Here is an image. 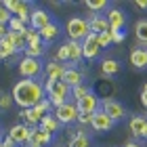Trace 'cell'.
Returning a JSON list of instances; mask_svg holds the SVG:
<instances>
[{
    "instance_id": "obj_2",
    "label": "cell",
    "mask_w": 147,
    "mask_h": 147,
    "mask_svg": "<svg viewBox=\"0 0 147 147\" xmlns=\"http://www.w3.org/2000/svg\"><path fill=\"white\" fill-rule=\"evenodd\" d=\"M44 92H46V99L51 101L53 107H61L71 97V88L65 82H61V80H49V78L44 82Z\"/></svg>"
},
{
    "instance_id": "obj_37",
    "label": "cell",
    "mask_w": 147,
    "mask_h": 147,
    "mask_svg": "<svg viewBox=\"0 0 147 147\" xmlns=\"http://www.w3.org/2000/svg\"><path fill=\"white\" fill-rule=\"evenodd\" d=\"M11 19H13V15H11V13L6 11V9H4L2 4H0V25H6V28H9Z\"/></svg>"
},
{
    "instance_id": "obj_14",
    "label": "cell",
    "mask_w": 147,
    "mask_h": 147,
    "mask_svg": "<svg viewBox=\"0 0 147 147\" xmlns=\"http://www.w3.org/2000/svg\"><path fill=\"white\" fill-rule=\"evenodd\" d=\"M61 82H65L69 88H76V86L84 84V71H80L76 67H67L63 74V78H61Z\"/></svg>"
},
{
    "instance_id": "obj_49",
    "label": "cell",
    "mask_w": 147,
    "mask_h": 147,
    "mask_svg": "<svg viewBox=\"0 0 147 147\" xmlns=\"http://www.w3.org/2000/svg\"><path fill=\"white\" fill-rule=\"evenodd\" d=\"M63 147H67V145H63Z\"/></svg>"
},
{
    "instance_id": "obj_41",
    "label": "cell",
    "mask_w": 147,
    "mask_h": 147,
    "mask_svg": "<svg viewBox=\"0 0 147 147\" xmlns=\"http://www.w3.org/2000/svg\"><path fill=\"white\" fill-rule=\"evenodd\" d=\"M135 6H137V9H147V0H137V2H135Z\"/></svg>"
},
{
    "instance_id": "obj_11",
    "label": "cell",
    "mask_w": 147,
    "mask_h": 147,
    "mask_svg": "<svg viewBox=\"0 0 147 147\" xmlns=\"http://www.w3.org/2000/svg\"><path fill=\"white\" fill-rule=\"evenodd\" d=\"M30 135H32V128H30V126H25V124H15V126L9 130V137L15 141L17 147H19V145H28Z\"/></svg>"
},
{
    "instance_id": "obj_44",
    "label": "cell",
    "mask_w": 147,
    "mask_h": 147,
    "mask_svg": "<svg viewBox=\"0 0 147 147\" xmlns=\"http://www.w3.org/2000/svg\"><path fill=\"white\" fill-rule=\"evenodd\" d=\"M141 103H143L145 107H147V95H143V92H141Z\"/></svg>"
},
{
    "instance_id": "obj_29",
    "label": "cell",
    "mask_w": 147,
    "mask_h": 147,
    "mask_svg": "<svg viewBox=\"0 0 147 147\" xmlns=\"http://www.w3.org/2000/svg\"><path fill=\"white\" fill-rule=\"evenodd\" d=\"M13 55H17V51L13 49L6 40H0V59H2V61H6V59H11Z\"/></svg>"
},
{
    "instance_id": "obj_50",
    "label": "cell",
    "mask_w": 147,
    "mask_h": 147,
    "mask_svg": "<svg viewBox=\"0 0 147 147\" xmlns=\"http://www.w3.org/2000/svg\"><path fill=\"white\" fill-rule=\"evenodd\" d=\"M0 147H2V145H0Z\"/></svg>"
},
{
    "instance_id": "obj_26",
    "label": "cell",
    "mask_w": 147,
    "mask_h": 147,
    "mask_svg": "<svg viewBox=\"0 0 147 147\" xmlns=\"http://www.w3.org/2000/svg\"><path fill=\"white\" fill-rule=\"evenodd\" d=\"M101 71L105 74V76H116V74L120 71V63L116 61V59H103Z\"/></svg>"
},
{
    "instance_id": "obj_31",
    "label": "cell",
    "mask_w": 147,
    "mask_h": 147,
    "mask_svg": "<svg viewBox=\"0 0 147 147\" xmlns=\"http://www.w3.org/2000/svg\"><path fill=\"white\" fill-rule=\"evenodd\" d=\"M9 32H15V34H25V32H28V28L23 25L21 19L13 17V19H11V23H9Z\"/></svg>"
},
{
    "instance_id": "obj_46",
    "label": "cell",
    "mask_w": 147,
    "mask_h": 147,
    "mask_svg": "<svg viewBox=\"0 0 147 147\" xmlns=\"http://www.w3.org/2000/svg\"><path fill=\"white\" fill-rule=\"evenodd\" d=\"M141 92H143V95H147V82L143 84V90H141Z\"/></svg>"
},
{
    "instance_id": "obj_7",
    "label": "cell",
    "mask_w": 147,
    "mask_h": 147,
    "mask_svg": "<svg viewBox=\"0 0 147 147\" xmlns=\"http://www.w3.org/2000/svg\"><path fill=\"white\" fill-rule=\"evenodd\" d=\"M99 53H101L99 38H97V34H92V32H90V34L82 40V59H88V61H92V59L99 57Z\"/></svg>"
},
{
    "instance_id": "obj_33",
    "label": "cell",
    "mask_w": 147,
    "mask_h": 147,
    "mask_svg": "<svg viewBox=\"0 0 147 147\" xmlns=\"http://www.w3.org/2000/svg\"><path fill=\"white\" fill-rule=\"evenodd\" d=\"M57 61H61V63H69V49H67V42L61 44L57 49Z\"/></svg>"
},
{
    "instance_id": "obj_38",
    "label": "cell",
    "mask_w": 147,
    "mask_h": 147,
    "mask_svg": "<svg viewBox=\"0 0 147 147\" xmlns=\"http://www.w3.org/2000/svg\"><path fill=\"white\" fill-rule=\"evenodd\" d=\"M90 120H92V113H80L78 116V122L82 126H90Z\"/></svg>"
},
{
    "instance_id": "obj_4",
    "label": "cell",
    "mask_w": 147,
    "mask_h": 147,
    "mask_svg": "<svg viewBox=\"0 0 147 147\" xmlns=\"http://www.w3.org/2000/svg\"><path fill=\"white\" fill-rule=\"evenodd\" d=\"M101 111H105L107 116L113 120V122H120L124 116H126V109H124V105L120 103V101H116V99H111V97H107V99H101V107H99Z\"/></svg>"
},
{
    "instance_id": "obj_8",
    "label": "cell",
    "mask_w": 147,
    "mask_h": 147,
    "mask_svg": "<svg viewBox=\"0 0 147 147\" xmlns=\"http://www.w3.org/2000/svg\"><path fill=\"white\" fill-rule=\"evenodd\" d=\"M113 120L107 116L105 111H101V109H97L95 113H92V120H90V128L95 130V132H107V130H111L113 128Z\"/></svg>"
},
{
    "instance_id": "obj_20",
    "label": "cell",
    "mask_w": 147,
    "mask_h": 147,
    "mask_svg": "<svg viewBox=\"0 0 147 147\" xmlns=\"http://www.w3.org/2000/svg\"><path fill=\"white\" fill-rule=\"evenodd\" d=\"M67 49H69V63L67 65H78L80 61H82V42H74V40H69Z\"/></svg>"
},
{
    "instance_id": "obj_6",
    "label": "cell",
    "mask_w": 147,
    "mask_h": 147,
    "mask_svg": "<svg viewBox=\"0 0 147 147\" xmlns=\"http://www.w3.org/2000/svg\"><path fill=\"white\" fill-rule=\"evenodd\" d=\"M19 74H21L23 78L36 80L40 74H42V65H40L38 59H28V57H23L21 61H19Z\"/></svg>"
},
{
    "instance_id": "obj_34",
    "label": "cell",
    "mask_w": 147,
    "mask_h": 147,
    "mask_svg": "<svg viewBox=\"0 0 147 147\" xmlns=\"http://www.w3.org/2000/svg\"><path fill=\"white\" fill-rule=\"evenodd\" d=\"M88 92H90V88H88V86H86V84H80V86H76V88H71V97L78 101V99L86 97Z\"/></svg>"
},
{
    "instance_id": "obj_18",
    "label": "cell",
    "mask_w": 147,
    "mask_h": 147,
    "mask_svg": "<svg viewBox=\"0 0 147 147\" xmlns=\"http://www.w3.org/2000/svg\"><path fill=\"white\" fill-rule=\"evenodd\" d=\"M67 147H92V143H90V137L86 135V130L84 128H78L76 135H71Z\"/></svg>"
},
{
    "instance_id": "obj_22",
    "label": "cell",
    "mask_w": 147,
    "mask_h": 147,
    "mask_svg": "<svg viewBox=\"0 0 147 147\" xmlns=\"http://www.w3.org/2000/svg\"><path fill=\"white\" fill-rule=\"evenodd\" d=\"M59 126H61V124H59V122H57V118H55V116H51V113H46V116L40 120V128H44L46 132H51V135L59 130Z\"/></svg>"
},
{
    "instance_id": "obj_16",
    "label": "cell",
    "mask_w": 147,
    "mask_h": 147,
    "mask_svg": "<svg viewBox=\"0 0 147 147\" xmlns=\"http://www.w3.org/2000/svg\"><path fill=\"white\" fill-rule=\"evenodd\" d=\"M130 63L137 69H145L147 67V49H132L130 51Z\"/></svg>"
},
{
    "instance_id": "obj_19",
    "label": "cell",
    "mask_w": 147,
    "mask_h": 147,
    "mask_svg": "<svg viewBox=\"0 0 147 147\" xmlns=\"http://www.w3.org/2000/svg\"><path fill=\"white\" fill-rule=\"evenodd\" d=\"M4 40H6V42H9V44H11L17 53H19V51H23L25 46H28V42H25V34H15V32H6Z\"/></svg>"
},
{
    "instance_id": "obj_9",
    "label": "cell",
    "mask_w": 147,
    "mask_h": 147,
    "mask_svg": "<svg viewBox=\"0 0 147 147\" xmlns=\"http://www.w3.org/2000/svg\"><path fill=\"white\" fill-rule=\"evenodd\" d=\"M76 107H78L80 113H95L99 107H101V99L90 90L86 97H82V99H78V101H76Z\"/></svg>"
},
{
    "instance_id": "obj_23",
    "label": "cell",
    "mask_w": 147,
    "mask_h": 147,
    "mask_svg": "<svg viewBox=\"0 0 147 147\" xmlns=\"http://www.w3.org/2000/svg\"><path fill=\"white\" fill-rule=\"evenodd\" d=\"M19 116L23 118V124L30 126V128H34V126H40V118L34 113V109H21L19 111Z\"/></svg>"
},
{
    "instance_id": "obj_35",
    "label": "cell",
    "mask_w": 147,
    "mask_h": 147,
    "mask_svg": "<svg viewBox=\"0 0 147 147\" xmlns=\"http://www.w3.org/2000/svg\"><path fill=\"white\" fill-rule=\"evenodd\" d=\"M99 46L101 49H107L109 44H113V38H111V32H103V34H99Z\"/></svg>"
},
{
    "instance_id": "obj_40",
    "label": "cell",
    "mask_w": 147,
    "mask_h": 147,
    "mask_svg": "<svg viewBox=\"0 0 147 147\" xmlns=\"http://www.w3.org/2000/svg\"><path fill=\"white\" fill-rule=\"evenodd\" d=\"M2 147H17V145H15V141H13L9 135H6V137L2 139Z\"/></svg>"
},
{
    "instance_id": "obj_48",
    "label": "cell",
    "mask_w": 147,
    "mask_h": 147,
    "mask_svg": "<svg viewBox=\"0 0 147 147\" xmlns=\"http://www.w3.org/2000/svg\"><path fill=\"white\" fill-rule=\"evenodd\" d=\"M0 145H2V139H0Z\"/></svg>"
},
{
    "instance_id": "obj_30",
    "label": "cell",
    "mask_w": 147,
    "mask_h": 147,
    "mask_svg": "<svg viewBox=\"0 0 147 147\" xmlns=\"http://www.w3.org/2000/svg\"><path fill=\"white\" fill-rule=\"evenodd\" d=\"M13 103H15V101H13V95H9V92H4V90H0V111H9Z\"/></svg>"
},
{
    "instance_id": "obj_5",
    "label": "cell",
    "mask_w": 147,
    "mask_h": 147,
    "mask_svg": "<svg viewBox=\"0 0 147 147\" xmlns=\"http://www.w3.org/2000/svg\"><path fill=\"white\" fill-rule=\"evenodd\" d=\"M78 116H80V111L76 107V103H63L61 107H57L55 111V118H57V122L59 124H71V122H78Z\"/></svg>"
},
{
    "instance_id": "obj_36",
    "label": "cell",
    "mask_w": 147,
    "mask_h": 147,
    "mask_svg": "<svg viewBox=\"0 0 147 147\" xmlns=\"http://www.w3.org/2000/svg\"><path fill=\"white\" fill-rule=\"evenodd\" d=\"M86 6L90 11H103V9H107V0H88Z\"/></svg>"
},
{
    "instance_id": "obj_28",
    "label": "cell",
    "mask_w": 147,
    "mask_h": 147,
    "mask_svg": "<svg viewBox=\"0 0 147 147\" xmlns=\"http://www.w3.org/2000/svg\"><path fill=\"white\" fill-rule=\"evenodd\" d=\"M51 107H53V105H51L49 99H42V101H40V103L36 105V107H32V109H34V113H36V116H38L40 120H42V118L46 116V113L51 111Z\"/></svg>"
},
{
    "instance_id": "obj_47",
    "label": "cell",
    "mask_w": 147,
    "mask_h": 147,
    "mask_svg": "<svg viewBox=\"0 0 147 147\" xmlns=\"http://www.w3.org/2000/svg\"><path fill=\"white\" fill-rule=\"evenodd\" d=\"M0 139H2V126H0Z\"/></svg>"
},
{
    "instance_id": "obj_12",
    "label": "cell",
    "mask_w": 147,
    "mask_h": 147,
    "mask_svg": "<svg viewBox=\"0 0 147 147\" xmlns=\"http://www.w3.org/2000/svg\"><path fill=\"white\" fill-rule=\"evenodd\" d=\"M49 23H51V15H49L44 9H34V11H30V25H32V30L40 32L42 28H46Z\"/></svg>"
},
{
    "instance_id": "obj_27",
    "label": "cell",
    "mask_w": 147,
    "mask_h": 147,
    "mask_svg": "<svg viewBox=\"0 0 147 147\" xmlns=\"http://www.w3.org/2000/svg\"><path fill=\"white\" fill-rule=\"evenodd\" d=\"M42 53H44L42 44H28L23 49V55L28 59H40V57H42Z\"/></svg>"
},
{
    "instance_id": "obj_3",
    "label": "cell",
    "mask_w": 147,
    "mask_h": 147,
    "mask_svg": "<svg viewBox=\"0 0 147 147\" xmlns=\"http://www.w3.org/2000/svg\"><path fill=\"white\" fill-rule=\"evenodd\" d=\"M65 32H67L69 40H74V42H82V40L90 34V28H88V21H86V19L71 17L67 21V25H65Z\"/></svg>"
},
{
    "instance_id": "obj_43",
    "label": "cell",
    "mask_w": 147,
    "mask_h": 147,
    "mask_svg": "<svg viewBox=\"0 0 147 147\" xmlns=\"http://www.w3.org/2000/svg\"><path fill=\"white\" fill-rule=\"evenodd\" d=\"M124 147H141V145H139V143H137V141H128V143H126V145H124Z\"/></svg>"
},
{
    "instance_id": "obj_32",
    "label": "cell",
    "mask_w": 147,
    "mask_h": 147,
    "mask_svg": "<svg viewBox=\"0 0 147 147\" xmlns=\"http://www.w3.org/2000/svg\"><path fill=\"white\" fill-rule=\"evenodd\" d=\"M25 42L28 44H42V38H40V34L36 30L28 28V32H25Z\"/></svg>"
},
{
    "instance_id": "obj_39",
    "label": "cell",
    "mask_w": 147,
    "mask_h": 147,
    "mask_svg": "<svg viewBox=\"0 0 147 147\" xmlns=\"http://www.w3.org/2000/svg\"><path fill=\"white\" fill-rule=\"evenodd\" d=\"M109 32H111V30H109ZM111 38H113V44L124 42V32H111Z\"/></svg>"
},
{
    "instance_id": "obj_45",
    "label": "cell",
    "mask_w": 147,
    "mask_h": 147,
    "mask_svg": "<svg viewBox=\"0 0 147 147\" xmlns=\"http://www.w3.org/2000/svg\"><path fill=\"white\" fill-rule=\"evenodd\" d=\"M141 137H143V139H147V124L143 126V130H141Z\"/></svg>"
},
{
    "instance_id": "obj_25",
    "label": "cell",
    "mask_w": 147,
    "mask_h": 147,
    "mask_svg": "<svg viewBox=\"0 0 147 147\" xmlns=\"http://www.w3.org/2000/svg\"><path fill=\"white\" fill-rule=\"evenodd\" d=\"M147 124V118H143V116H132L130 118V132L135 137H141V130H143V126Z\"/></svg>"
},
{
    "instance_id": "obj_21",
    "label": "cell",
    "mask_w": 147,
    "mask_h": 147,
    "mask_svg": "<svg viewBox=\"0 0 147 147\" xmlns=\"http://www.w3.org/2000/svg\"><path fill=\"white\" fill-rule=\"evenodd\" d=\"M38 34H40V38H42V42H53V40H57V36H59V25L51 21L46 28L40 30Z\"/></svg>"
},
{
    "instance_id": "obj_15",
    "label": "cell",
    "mask_w": 147,
    "mask_h": 147,
    "mask_svg": "<svg viewBox=\"0 0 147 147\" xmlns=\"http://www.w3.org/2000/svg\"><path fill=\"white\" fill-rule=\"evenodd\" d=\"M88 28L92 34H103V32H109V23H107V19L101 17V15H90L88 19Z\"/></svg>"
},
{
    "instance_id": "obj_13",
    "label": "cell",
    "mask_w": 147,
    "mask_h": 147,
    "mask_svg": "<svg viewBox=\"0 0 147 147\" xmlns=\"http://www.w3.org/2000/svg\"><path fill=\"white\" fill-rule=\"evenodd\" d=\"M105 19H107L111 32H122L126 28V15H124V11H120V9H111Z\"/></svg>"
},
{
    "instance_id": "obj_1",
    "label": "cell",
    "mask_w": 147,
    "mask_h": 147,
    "mask_svg": "<svg viewBox=\"0 0 147 147\" xmlns=\"http://www.w3.org/2000/svg\"><path fill=\"white\" fill-rule=\"evenodd\" d=\"M13 101H15L21 109H32L36 105L46 99L44 92V84H40L38 80H30V78H21L19 82L13 86Z\"/></svg>"
},
{
    "instance_id": "obj_42",
    "label": "cell",
    "mask_w": 147,
    "mask_h": 147,
    "mask_svg": "<svg viewBox=\"0 0 147 147\" xmlns=\"http://www.w3.org/2000/svg\"><path fill=\"white\" fill-rule=\"evenodd\" d=\"M6 32H9V28H6V25H0V40H4Z\"/></svg>"
},
{
    "instance_id": "obj_24",
    "label": "cell",
    "mask_w": 147,
    "mask_h": 147,
    "mask_svg": "<svg viewBox=\"0 0 147 147\" xmlns=\"http://www.w3.org/2000/svg\"><path fill=\"white\" fill-rule=\"evenodd\" d=\"M135 34H137L139 42L147 46V19H139L135 23Z\"/></svg>"
},
{
    "instance_id": "obj_17",
    "label": "cell",
    "mask_w": 147,
    "mask_h": 147,
    "mask_svg": "<svg viewBox=\"0 0 147 147\" xmlns=\"http://www.w3.org/2000/svg\"><path fill=\"white\" fill-rule=\"evenodd\" d=\"M65 69H67V65H61V63H57V61L46 63V67H44L46 78H49V80H61L63 74H65Z\"/></svg>"
},
{
    "instance_id": "obj_10",
    "label": "cell",
    "mask_w": 147,
    "mask_h": 147,
    "mask_svg": "<svg viewBox=\"0 0 147 147\" xmlns=\"http://www.w3.org/2000/svg\"><path fill=\"white\" fill-rule=\"evenodd\" d=\"M53 143V135L51 132H46L44 128H40V126H34L32 128V135H30V141L25 147H46Z\"/></svg>"
}]
</instances>
